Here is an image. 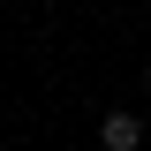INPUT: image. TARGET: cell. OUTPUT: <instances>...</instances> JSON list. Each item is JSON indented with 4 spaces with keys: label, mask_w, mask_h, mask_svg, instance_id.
<instances>
[{
    "label": "cell",
    "mask_w": 151,
    "mask_h": 151,
    "mask_svg": "<svg viewBox=\"0 0 151 151\" xmlns=\"http://www.w3.org/2000/svg\"><path fill=\"white\" fill-rule=\"evenodd\" d=\"M98 144L106 151H144V113H106L98 121Z\"/></svg>",
    "instance_id": "obj_1"
},
{
    "label": "cell",
    "mask_w": 151,
    "mask_h": 151,
    "mask_svg": "<svg viewBox=\"0 0 151 151\" xmlns=\"http://www.w3.org/2000/svg\"><path fill=\"white\" fill-rule=\"evenodd\" d=\"M144 83H151V76H144Z\"/></svg>",
    "instance_id": "obj_2"
},
{
    "label": "cell",
    "mask_w": 151,
    "mask_h": 151,
    "mask_svg": "<svg viewBox=\"0 0 151 151\" xmlns=\"http://www.w3.org/2000/svg\"><path fill=\"white\" fill-rule=\"evenodd\" d=\"M144 8H151V0H144Z\"/></svg>",
    "instance_id": "obj_3"
}]
</instances>
